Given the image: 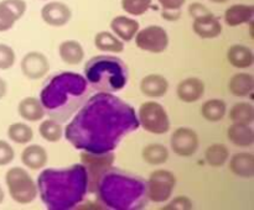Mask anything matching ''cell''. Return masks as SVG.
Returning <instances> with one entry per match:
<instances>
[{
	"mask_svg": "<svg viewBox=\"0 0 254 210\" xmlns=\"http://www.w3.org/2000/svg\"><path fill=\"white\" fill-rule=\"evenodd\" d=\"M192 29L195 34L201 39H215L222 31L220 21L213 16L212 12H208L202 16L193 17Z\"/></svg>",
	"mask_w": 254,
	"mask_h": 210,
	"instance_id": "obj_14",
	"label": "cell"
},
{
	"mask_svg": "<svg viewBox=\"0 0 254 210\" xmlns=\"http://www.w3.org/2000/svg\"><path fill=\"white\" fill-rule=\"evenodd\" d=\"M96 192L99 202L112 210H140L149 203L145 180L118 168L103 173Z\"/></svg>",
	"mask_w": 254,
	"mask_h": 210,
	"instance_id": "obj_4",
	"label": "cell"
},
{
	"mask_svg": "<svg viewBox=\"0 0 254 210\" xmlns=\"http://www.w3.org/2000/svg\"><path fill=\"white\" fill-rule=\"evenodd\" d=\"M7 136L14 142L19 143V145H25V143L30 142L32 140L34 132H32V128L29 125H26V124L15 123L9 126Z\"/></svg>",
	"mask_w": 254,
	"mask_h": 210,
	"instance_id": "obj_29",
	"label": "cell"
},
{
	"mask_svg": "<svg viewBox=\"0 0 254 210\" xmlns=\"http://www.w3.org/2000/svg\"><path fill=\"white\" fill-rule=\"evenodd\" d=\"M171 148L181 157H190L197 151V133L189 127H179L171 136Z\"/></svg>",
	"mask_w": 254,
	"mask_h": 210,
	"instance_id": "obj_11",
	"label": "cell"
},
{
	"mask_svg": "<svg viewBox=\"0 0 254 210\" xmlns=\"http://www.w3.org/2000/svg\"><path fill=\"white\" fill-rule=\"evenodd\" d=\"M116 156L112 152L106 153H92L83 152L81 153L82 165L84 166L87 170V177H88V192L94 193L98 185L99 178L103 175L107 169L112 167Z\"/></svg>",
	"mask_w": 254,
	"mask_h": 210,
	"instance_id": "obj_8",
	"label": "cell"
},
{
	"mask_svg": "<svg viewBox=\"0 0 254 210\" xmlns=\"http://www.w3.org/2000/svg\"><path fill=\"white\" fill-rule=\"evenodd\" d=\"M6 90H7L6 83H5L4 79L0 78V99L4 98L5 94H6Z\"/></svg>",
	"mask_w": 254,
	"mask_h": 210,
	"instance_id": "obj_41",
	"label": "cell"
},
{
	"mask_svg": "<svg viewBox=\"0 0 254 210\" xmlns=\"http://www.w3.org/2000/svg\"><path fill=\"white\" fill-rule=\"evenodd\" d=\"M91 93L84 76L73 72H60L45 81L40 101L51 119L64 123L83 105Z\"/></svg>",
	"mask_w": 254,
	"mask_h": 210,
	"instance_id": "obj_3",
	"label": "cell"
},
{
	"mask_svg": "<svg viewBox=\"0 0 254 210\" xmlns=\"http://www.w3.org/2000/svg\"><path fill=\"white\" fill-rule=\"evenodd\" d=\"M228 62L236 68H250L253 64L254 57L252 49L243 44H233L227 52Z\"/></svg>",
	"mask_w": 254,
	"mask_h": 210,
	"instance_id": "obj_21",
	"label": "cell"
},
{
	"mask_svg": "<svg viewBox=\"0 0 254 210\" xmlns=\"http://www.w3.org/2000/svg\"><path fill=\"white\" fill-rule=\"evenodd\" d=\"M176 178L170 170L158 169L153 172L146 182L149 200L154 203H165L173 194Z\"/></svg>",
	"mask_w": 254,
	"mask_h": 210,
	"instance_id": "obj_9",
	"label": "cell"
},
{
	"mask_svg": "<svg viewBox=\"0 0 254 210\" xmlns=\"http://www.w3.org/2000/svg\"><path fill=\"white\" fill-rule=\"evenodd\" d=\"M210 1L218 2V4H222V2H227V1H230V0H210Z\"/></svg>",
	"mask_w": 254,
	"mask_h": 210,
	"instance_id": "obj_43",
	"label": "cell"
},
{
	"mask_svg": "<svg viewBox=\"0 0 254 210\" xmlns=\"http://www.w3.org/2000/svg\"><path fill=\"white\" fill-rule=\"evenodd\" d=\"M254 15L253 5L237 4L228 7L225 12V21L228 26H240L246 22L252 21Z\"/></svg>",
	"mask_w": 254,
	"mask_h": 210,
	"instance_id": "obj_17",
	"label": "cell"
},
{
	"mask_svg": "<svg viewBox=\"0 0 254 210\" xmlns=\"http://www.w3.org/2000/svg\"><path fill=\"white\" fill-rule=\"evenodd\" d=\"M19 114L24 120L37 121L45 116V109L40 99L34 96H27L22 99L19 104Z\"/></svg>",
	"mask_w": 254,
	"mask_h": 210,
	"instance_id": "obj_22",
	"label": "cell"
},
{
	"mask_svg": "<svg viewBox=\"0 0 254 210\" xmlns=\"http://www.w3.org/2000/svg\"><path fill=\"white\" fill-rule=\"evenodd\" d=\"M2 200H4V190H2L1 187H0V204L2 203Z\"/></svg>",
	"mask_w": 254,
	"mask_h": 210,
	"instance_id": "obj_42",
	"label": "cell"
},
{
	"mask_svg": "<svg viewBox=\"0 0 254 210\" xmlns=\"http://www.w3.org/2000/svg\"><path fill=\"white\" fill-rule=\"evenodd\" d=\"M169 151L165 146L159 145V143H151L144 147L143 150V160L149 165H163L168 161Z\"/></svg>",
	"mask_w": 254,
	"mask_h": 210,
	"instance_id": "obj_28",
	"label": "cell"
},
{
	"mask_svg": "<svg viewBox=\"0 0 254 210\" xmlns=\"http://www.w3.org/2000/svg\"><path fill=\"white\" fill-rule=\"evenodd\" d=\"M165 11H179L186 0H158Z\"/></svg>",
	"mask_w": 254,
	"mask_h": 210,
	"instance_id": "obj_39",
	"label": "cell"
},
{
	"mask_svg": "<svg viewBox=\"0 0 254 210\" xmlns=\"http://www.w3.org/2000/svg\"><path fill=\"white\" fill-rule=\"evenodd\" d=\"M39 132L42 136V138L49 141V142H57V141L61 140L62 135H64L62 126L55 119L42 121L39 127Z\"/></svg>",
	"mask_w": 254,
	"mask_h": 210,
	"instance_id": "obj_32",
	"label": "cell"
},
{
	"mask_svg": "<svg viewBox=\"0 0 254 210\" xmlns=\"http://www.w3.org/2000/svg\"><path fill=\"white\" fill-rule=\"evenodd\" d=\"M254 79L248 73H238L231 78L230 90L236 96H247L252 93Z\"/></svg>",
	"mask_w": 254,
	"mask_h": 210,
	"instance_id": "obj_26",
	"label": "cell"
},
{
	"mask_svg": "<svg viewBox=\"0 0 254 210\" xmlns=\"http://www.w3.org/2000/svg\"><path fill=\"white\" fill-rule=\"evenodd\" d=\"M15 157L14 148L4 140H0V166L9 165Z\"/></svg>",
	"mask_w": 254,
	"mask_h": 210,
	"instance_id": "obj_36",
	"label": "cell"
},
{
	"mask_svg": "<svg viewBox=\"0 0 254 210\" xmlns=\"http://www.w3.org/2000/svg\"><path fill=\"white\" fill-rule=\"evenodd\" d=\"M5 182L11 198L19 204H29L39 194L36 183L26 169L21 167L10 168L5 175Z\"/></svg>",
	"mask_w": 254,
	"mask_h": 210,
	"instance_id": "obj_6",
	"label": "cell"
},
{
	"mask_svg": "<svg viewBox=\"0 0 254 210\" xmlns=\"http://www.w3.org/2000/svg\"><path fill=\"white\" fill-rule=\"evenodd\" d=\"M135 43L143 51L161 53L168 48L169 36L161 26L151 25L136 32Z\"/></svg>",
	"mask_w": 254,
	"mask_h": 210,
	"instance_id": "obj_10",
	"label": "cell"
},
{
	"mask_svg": "<svg viewBox=\"0 0 254 210\" xmlns=\"http://www.w3.org/2000/svg\"><path fill=\"white\" fill-rule=\"evenodd\" d=\"M72 16V12L66 4L52 1L45 5L41 10V17L47 25L60 27L66 25Z\"/></svg>",
	"mask_w": 254,
	"mask_h": 210,
	"instance_id": "obj_13",
	"label": "cell"
},
{
	"mask_svg": "<svg viewBox=\"0 0 254 210\" xmlns=\"http://www.w3.org/2000/svg\"><path fill=\"white\" fill-rule=\"evenodd\" d=\"M178 96L185 103L197 101L205 93V84L198 78H186L178 85Z\"/></svg>",
	"mask_w": 254,
	"mask_h": 210,
	"instance_id": "obj_15",
	"label": "cell"
},
{
	"mask_svg": "<svg viewBox=\"0 0 254 210\" xmlns=\"http://www.w3.org/2000/svg\"><path fill=\"white\" fill-rule=\"evenodd\" d=\"M17 20L19 19L11 11V9L7 7L2 1L0 2V32L11 29Z\"/></svg>",
	"mask_w": 254,
	"mask_h": 210,
	"instance_id": "obj_34",
	"label": "cell"
},
{
	"mask_svg": "<svg viewBox=\"0 0 254 210\" xmlns=\"http://www.w3.org/2000/svg\"><path fill=\"white\" fill-rule=\"evenodd\" d=\"M230 119L236 124H250L254 120V109L250 103H238L231 109Z\"/></svg>",
	"mask_w": 254,
	"mask_h": 210,
	"instance_id": "obj_31",
	"label": "cell"
},
{
	"mask_svg": "<svg viewBox=\"0 0 254 210\" xmlns=\"http://www.w3.org/2000/svg\"><path fill=\"white\" fill-rule=\"evenodd\" d=\"M59 52L62 61L71 66L81 63L84 57L83 47L78 41H74V40H67L62 42L60 44Z\"/></svg>",
	"mask_w": 254,
	"mask_h": 210,
	"instance_id": "obj_23",
	"label": "cell"
},
{
	"mask_svg": "<svg viewBox=\"0 0 254 210\" xmlns=\"http://www.w3.org/2000/svg\"><path fill=\"white\" fill-rule=\"evenodd\" d=\"M230 168L236 175L251 178L254 175V157L251 153H237L230 162Z\"/></svg>",
	"mask_w": 254,
	"mask_h": 210,
	"instance_id": "obj_24",
	"label": "cell"
},
{
	"mask_svg": "<svg viewBox=\"0 0 254 210\" xmlns=\"http://www.w3.org/2000/svg\"><path fill=\"white\" fill-rule=\"evenodd\" d=\"M37 192L50 210L76 208L88 193V177L83 165L47 168L37 178Z\"/></svg>",
	"mask_w": 254,
	"mask_h": 210,
	"instance_id": "obj_2",
	"label": "cell"
},
{
	"mask_svg": "<svg viewBox=\"0 0 254 210\" xmlns=\"http://www.w3.org/2000/svg\"><path fill=\"white\" fill-rule=\"evenodd\" d=\"M228 156H230L228 148L221 143L211 145L205 152L206 161L212 167H221V166L225 165L226 161L228 160Z\"/></svg>",
	"mask_w": 254,
	"mask_h": 210,
	"instance_id": "obj_30",
	"label": "cell"
},
{
	"mask_svg": "<svg viewBox=\"0 0 254 210\" xmlns=\"http://www.w3.org/2000/svg\"><path fill=\"white\" fill-rule=\"evenodd\" d=\"M150 6L151 0H122V9L134 16L145 14Z\"/></svg>",
	"mask_w": 254,
	"mask_h": 210,
	"instance_id": "obj_33",
	"label": "cell"
},
{
	"mask_svg": "<svg viewBox=\"0 0 254 210\" xmlns=\"http://www.w3.org/2000/svg\"><path fill=\"white\" fill-rule=\"evenodd\" d=\"M111 29L123 41H130L139 31V22L127 16H117L112 20Z\"/></svg>",
	"mask_w": 254,
	"mask_h": 210,
	"instance_id": "obj_18",
	"label": "cell"
},
{
	"mask_svg": "<svg viewBox=\"0 0 254 210\" xmlns=\"http://www.w3.org/2000/svg\"><path fill=\"white\" fill-rule=\"evenodd\" d=\"M166 210H190L192 209V202L188 197H178L169 203L166 207H164Z\"/></svg>",
	"mask_w": 254,
	"mask_h": 210,
	"instance_id": "obj_37",
	"label": "cell"
},
{
	"mask_svg": "<svg viewBox=\"0 0 254 210\" xmlns=\"http://www.w3.org/2000/svg\"><path fill=\"white\" fill-rule=\"evenodd\" d=\"M84 78L91 88L102 93H116L127 85L129 71L127 64L116 56L99 54L84 66Z\"/></svg>",
	"mask_w": 254,
	"mask_h": 210,
	"instance_id": "obj_5",
	"label": "cell"
},
{
	"mask_svg": "<svg viewBox=\"0 0 254 210\" xmlns=\"http://www.w3.org/2000/svg\"><path fill=\"white\" fill-rule=\"evenodd\" d=\"M139 124L145 131L155 135H163L170 130V120L165 109L156 101L141 104L138 114Z\"/></svg>",
	"mask_w": 254,
	"mask_h": 210,
	"instance_id": "obj_7",
	"label": "cell"
},
{
	"mask_svg": "<svg viewBox=\"0 0 254 210\" xmlns=\"http://www.w3.org/2000/svg\"><path fill=\"white\" fill-rule=\"evenodd\" d=\"M77 111L64 136L74 148L86 152H112L140 126L133 106L112 93L99 91Z\"/></svg>",
	"mask_w": 254,
	"mask_h": 210,
	"instance_id": "obj_1",
	"label": "cell"
},
{
	"mask_svg": "<svg viewBox=\"0 0 254 210\" xmlns=\"http://www.w3.org/2000/svg\"><path fill=\"white\" fill-rule=\"evenodd\" d=\"M2 2L11 9V11L16 15L17 19H20L26 11V2L24 0H4Z\"/></svg>",
	"mask_w": 254,
	"mask_h": 210,
	"instance_id": "obj_38",
	"label": "cell"
},
{
	"mask_svg": "<svg viewBox=\"0 0 254 210\" xmlns=\"http://www.w3.org/2000/svg\"><path fill=\"white\" fill-rule=\"evenodd\" d=\"M228 138L233 145L238 147H250L254 142L253 128L247 124H236L228 128Z\"/></svg>",
	"mask_w": 254,
	"mask_h": 210,
	"instance_id": "obj_19",
	"label": "cell"
},
{
	"mask_svg": "<svg viewBox=\"0 0 254 210\" xmlns=\"http://www.w3.org/2000/svg\"><path fill=\"white\" fill-rule=\"evenodd\" d=\"M189 12H190V15L192 17H197V16H202V15L208 14V12L211 11L207 9V7L203 6L202 4H200V2H193V4H191L190 7H189Z\"/></svg>",
	"mask_w": 254,
	"mask_h": 210,
	"instance_id": "obj_40",
	"label": "cell"
},
{
	"mask_svg": "<svg viewBox=\"0 0 254 210\" xmlns=\"http://www.w3.org/2000/svg\"><path fill=\"white\" fill-rule=\"evenodd\" d=\"M94 44L99 51L103 52H114L121 53L124 51V43L119 39H117L111 32L102 31L98 32L94 37Z\"/></svg>",
	"mask_w": 254,
	"mask_h": 210,
	"instance_id": "obj_25",
	"label": "cell"
},
{
	"mask_svg": "<svg viewBox=\"0 0 254 210\" xmlns=\"http://www.w3.org/2000/svg\"><path fill=\"white\" fill-rule=\"evenodd\" d=\"M169 89V82L165 77L160 74H149L141 79L140 90L144 95L160 98L165 95Z\"/></svg>",
	"mask_w": 254,
	"mask_h": 210,
	"instance_id": "obj_16",
	"label": "cell"
},
{
	"mask_svg": "<svg viewBox=\"0 0 254 210\" xmlns=\"http://www.w3.org/2000/svg\"><path fill=\"white\" fill-rule=\"evenodd\" d=\"M50 69L49 59L41 52H29L21 61V71L30 79H40L47 74Z\"/></svg>",
	"mask_w": 254,
	"mask_h": 210,
	"instance_id": "obj_12",
	"label": "cell"
},
{
	"mask_svg": "<svg viewBox=\"0 0 254 210\" xmlns=\"http://www.w3.org/2000/svg\"><path fill=\"white\" fill-rule=\"evenodd\" d=\"M15 63L14 49L6 44L0 43V69H9Z\"/></svg>",
	"mask_w": 254,
	"mask_h": 210,
	"instance_id": "obj_35",
	"label": "cell"
},
{
	"mask_svg": "<svg viewBox=\"0 0 254 210\" xmlns=\"http://www.w3.org/2000/svg\"><path fill=\"white\" fill-rule=\"evenodd\" d=\"M202 116L208 121H220L225 118L226 103L221 99H210L201 108Z\"/></svg>",
	"mask_w": 254,
	"mask_h": 210,
	"instance_id": "obj_27",
	"label": "cell"
},
{
	"mask_svg": "<svg viewBox=\"0 0 254 210\" xmlns=\"http://www.w3.org/2000/svg\"><path fill=\"white\" fill-rule=\"evenodd\" d=\"M21 161L31 169H40L47 163V152L42 146L30 145L22 151Z\"/></svg>",
	"mask_w": 254,
	"mask_h": 210,
	"instance_id": "obj_20",
	"label": "cell"
}]
</instances>
